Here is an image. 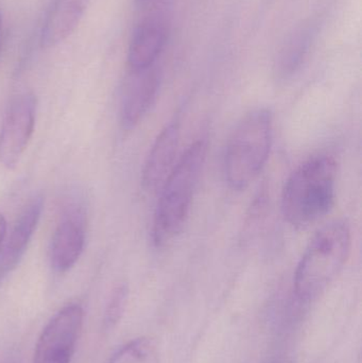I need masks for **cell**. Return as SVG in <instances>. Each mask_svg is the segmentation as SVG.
<instances>
[{
    "label": "cell",
    "instance_id": "cell-3",
    "mask_svg": "<svg viewBox=\"0 0 362 363\" xmlns=\"http://www.w3.org/2000/svg\"><path fill=\"white\" fill-rule=\"evenodd\" d=\"M352 234L349 224L335 221L321 228L302 256L295 271V296L312 302L335 281L350 255Z\"/></svg>",
    "mask_w": 362,
    "mask_h": 363
},
{
    "label": "cell",
    "instance_id": "cell-8",
    "mask_svg": "<svg viewBox=\"0 0 362 363\" xmlns=\"http://www.w3.org/2000/svg\"><path fill=\"white\" fill-rule=\"evenodd\" d=\"M85 245L84 215L72 209L57 224L50 243V264L57 273L69 271L80 259Z\"/></svg>",
    "mask_w": 362,
    "mask_h": 363
},
{
    "label": "cell",
    "instance_id": "cell-4",
    "mask_svg": "<svg viewBox=\"0 0 362 363\" xmlns=\"http://www.w3.org/2000/svg\"><path fill=\"white\" fill-rule=\"evenodd\" d=\"M272 145V115L267 108L248 113L236 125L227 145L225 172L233 189L242 190L267 163Z\"/></svg>",
    "mask_w": 362,
    "mask_h": 363
},
{
    "label": "cell",
    "instance_id": "cell-5",
    "mask_svg": "<svg viewBox=\"0 0 362 363\" xmlns=\"http://www.w3.org/2000/svg\"><path fill=\"white\" fill-rule=\"evenodd\" d=\"M84 323V311L78 303L60 309L38 337L32 363H70Z\"/></svg>",
    "mask_w": 362,
    "mask_h": 363
},
{
    "label": "cell",
    "instance_id": "cell-15",
    "mask_svg": "<svg viewBox=\"0 0 362 363\" xmlns=\"http://www.w3.org/2000/svg\"><path fill=\"white\" fill-rule=\"evenodd\" d=\"M128 296H129V289L125 285H119L111 294L110 301L106 309V315H104V322L108 328H113L120 321L127 307Z\"/></svg>",
    "mask_w": 362,
    "mask_h": 363
},
{
    "label": "cell",
    "instance_id": "cell-18",
    "mask_svg": "<svg viewBox=\"0 0 362 363\" xmlns=\"http://www.w3.org/2000/svg\"><path fill=\"white\" fill-rule=\"evenodd\" d=\"M271 363H290V362H287V360H285V359H278V360H276V362H272Z\"/></svg>",
    "mask_w": 362,
    "mask_h": 363
},
{
    "label": "cell",
    "instance_id": "cell-13",
    "mask_svg": "<svg viewBox=\"0 0 362 363\" xmlns=\"http://www.w3.org/2000/svg\"><path fill=\"white\" fill-rule=\"evenodd\" d=\"M315 34V26L306 23L298 28L288 36L286 42L283 44L274 64V72L278 80H288L297 74L307 57L314 42Z\"/></svg>",
    "mask_w": 362,
    "mask_h": 363
},
{
    "label": "cell",
    "instance_id": "cell-16",
    "mask_svg": "<svg viewBox=\"0 0 362 363\" xmlns=\"http://www.w3.org/2000/svg\"><path fill=\"white\" fill-rule=\"evenodd\" d=\"M6 232H8V223L4 216L0 213V253L6 242Z\"/></svg>",
    "mask_w": 362,
    "mask_h": 363
},
{
    "label": "cell",
    "instance_id": "cell-6",
    "mask_svg": "<svg viewBox=\"0 0 362 363\" xmlns=\"http://www.w3.org/2000/svg\"><path fill=\"white\" fill-rule=\"evenodd\" d=\"M38 101L30 91L19 94L9 104L0 127V164L14 169L30 140L35 127Z\"/></svg>",
    "mask_w": 362,
    "mask_h": 363
},
{
    "label": "cell",
    "instance_id": "cell-11",
    "mask_svg": "<svg viewBox=\"0 0 362 363\" xmlns=\"http://www.w3.org/2000/svg\"><path fill=\"white\" fill-rule=\"evenodd\" d=\"M91 0H55L40 31V46L55 48L80 25Z\"/></svg>",
    "mask_w": 362,
    "mask_h": 363
},
{
    "label": "cell",
    "instance_id": "cell-14",
    "mask_svg": "<svg viewBox=\"0 0 362 363\" xmlns=\"http://www.w3.org/2000/svg\"><path fill=\"white\" fill-rule=\"evenodd\" d=\"M108 363H159V349L152 339L140 337L123 345Z\"/></svg>",
    "mask_w": 362,
    "mask_h": 363
},
{
    "label": "cell",
    "instance_id": "cell-10",
    "mask_svg": "<svg viewBox=\"0 0 362 363\" xmlns=\"http://www.w3.org/2000/svg\"><path fill=\"white\" fill-rule=\"evenodd\" d=\"M179 138L180 127L178 121H172L162 130L149 152L142 169V183L145 189L151 191L162 187L169 176L174 167Z\"/></svg>",
    "mask_w": 362,
    "mask_h": 363
},
{
    "label": "cell",
    "instance_id": "cell-9",
    "mask_svg": "<svg viewBox=\"0 0 362 363\" xmlns=\"http://www.w3.org/2000/svg\"><path fill=\"white\" fill-rule=\"evenodd\" d=\"M44 209V196L35 194L21 209L10 237L4 242L0 253V281L16 268L27 251L28 245L38 228Z\"/></svg>",
    "mask_w": 362,
    "mask_h": 363
},
{
    "label": "cell",
    "instance_id": "cell-7",
    "mask_svg": "<svg viewBox=\"0 0 362 363\" xmlns=\"http://www.w3.org/2000/svg\"><path fill=\"white\" fill-rule=\"evenodd\" d=\"M159 82L161 77L154 65L137 72L131 70L121 100L120 119L125 129H133L144 118L157 98Z\"/></svg>",
    "mask_w": 362,
    "mask_h": 363
},
{
    "label": "cell",
    "instance_id": "cell-2",
    "mask_svg": "<svg viewBox=\"0 0 362 363\" xmlns=\"http://www.w3.org/2000/svg\"><path fill=\"white\" fill-rule=\"evenodd\" d=\"M206 150L204 140L193 143L162 185L152 228L153 242L157 247L168 245L182 232L205 162Z\"/></svg>",
    "mask_w": 362,
    "mask_h": 363
},
{
    "label": "cell",
    "instance_id": "cell-1",
    "mask_svg": "<svg viewBox=\"0 0 362 363\" xmlns=\"http://www.w3.org/2000/svg\"><path fill=\"white\" fill-rule=\"evenodd\" d=\"M337 166L329 155L302 164L289 177L282 196L285 219L295 228H306L324 217L334 205Z\"/></svg>",
    "mask_w": 362,
    "mask_h": 363
},
{
    "label": "cell",
    "instance_id": "cell-19",
    "mask_svg": "<svg viewBox=\"0 0 362 363\" xmlns=\"http://www.w3.org/2000/svg\"><path fill=\"white\" fill-rule=\"evenodd\" d=\"M1 27H2V14H1V12H0V31H1Z\"/></svg>",
    "mask_w": 362,
    "mask_h": 363
},
{
    "label": "cell",
    "instance_id": "cell-17",
    "mask_svg": "<svg viewBox=\"0 0 362 363\" xmlns=\"http://www.w3.org/2000/svg\"><path fill=\"white\" fill-rule=\"evenodd\" d=\"M135 1L137 6H144V4H147V2L149 1V0H135Z\"/></svg>",
    "mask_w": 362,
    "mask_h": 363
},
{
    "label": "cell",
    "instance_id": "cell-12",
    "mask_svg": "<svg viewBox=\"0 0 362 363\" xmlns=\"http://www.w3.org/2000/svg\"><path fill=\"white\" fill-rule=\"evenodd\" d=\"M166 36V29L161 21L147 19L140 23L132 36L128 51L130 69L137 72L154 65L165 46Z\"/></svg>",
    "mask_w": 362,
    "mask_h": 363
}]
</instances>
